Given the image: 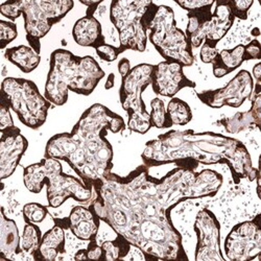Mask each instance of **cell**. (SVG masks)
Listing matches in <instances>:
<instances>
[{"label":"cell","mask_w":261,"mask_h":261,"mask_svg":"<svg viewBox=\"0 0 261 261\" xmlns=\"http://www.w3.org/2000/svg\"><path fill=\"white\" fill-rule=\"evenodd\" d=\"M223 183V176L213 169L177 166L155 178L142 164L124 177L111 171L96 181L89 207L116 234L141 250L145 259L187 260L171 211L188 200L214 197Z\"/></svg>","instance_id":"cell-1"},{"label":"cell","mask_w":261,"mask_h":261,"mask_svg":"<svg viewBox=\"0 0 261 261\" xmlns=\"http://www.w3.org/2000/svg\"><path fill=\"white\" fill-rule=\"evenodd\" d=\"M141 158L147 167L176 164L178 167L195 170L200 164H225L235 184L244 179L255 181L259 172L241 140L214 132L197 133L193 129H171L149 140Z\"/></svg>","instance_id":"cell-2"},{"label":"cell","mask_w":261,"mask_h":261,"mask_svg":"<svg viewBox=\"0 0 261 261\" xmlns=\"http://www.w3.org/2000/svg\"><path fill=\"white\" fill-rule=\"evenodd\" d=\"M125 129L123 118L101 103H94L82 114L70 133L53 136L44 157L66 162L92 188L113 168V147L108 130L117 134Z\"/></svg>","instance_id":"cell-3"},{"label":"cell","mask_w":261,"mask_h":261,"mask_svg":"<svg viewBox=\"0 0 261 261\" xmlns=\"http://www.w3.org/2000/svg\"><path fill=\"white\" fill-rule=\"evenodd\" d=\"M103 77L105 71L93 57L56 49L50 56L44 96L60 107L67 102L69 91L84 96L92 94Z\"/></svg>","instance_id":"cell-4"},{"label":"cell","mask_w":261,"mask_h":261,"mask_svg":"<svg viewBox=\"0 0 261 261\" xmlns=\"http://www.w3.org/2000/svg\"><path fill=\"white\" fill-rule=\"evenodd\" d=\"M23 183L33 193H40L46 185L48 206L59 208L68 199L83 204H90L93 189L81 179L63 171L60 160L44 157L40 162L29 165L23 169Z\"/></svg>","instance_id":"cell-5"},{"label":"cell","mask_w":261,"mask_h":261,"mask_svg":"<svg viewBox=\"0 0 261 261\" xmlns=\"http://www.w3.org/2000/svg\"><path fill=\"white\" fill-rule=\"evenodd\" d=\"M74 7L72 0H13L0 5V14L11 21L23 16L27 40L40 54L41 39Z\"/></svg>","instance_id":"cell-6"},{"label":"cell","mask_w":261,"mask_h":261,"mask_svg":"<svg viewBox=\"0 0 261 261\" xmlns=\"http://www.w3.org/2000/svg\"><path fill=\"white\" fill-rule=\"evenodd\" d=\"M157 9L158 5L149 0H113L110 20L118 33L120 54L146 49L147 27Z\"/></svg>","instance_id":"cell-7"},{"label":"cell","mask_w":261,"mask_h":261,"mask_svg":"<svg viewBox=\"0 0 261 261\" xmlns=\"http://www.w3.org/2000/svg\"><path fill=\"white\" fill-rule=\"evenodd\" d=\"M147 39L165 61L179 63L183 67L193 65L192 47L185 33L177 27L170 7L158 6L147 27Z\"/></svg>","instance_id":"cell-8"},{"label":"cell","mask_w":261,"mask_h":261,"mask_svg":"<svg viewBox=\"0 0 261 261\" xmlns=\"http://www.w3.org/2000/svg\"><path fill=\"white\" fill-rule=\"evenodd\" d=\"M2 98L25 126L38 129L45 123L51 103L42 95L31 80L6 77L2 84Z\"/></svg>","instance_id":"cell-9"},{"label":"cell","mask_w":261,"mask_h":261,"mask_svg":"<svg viewBox=\"0 0 261 261\" xmlns=\"http://www.w3.org/2000/svg\"><path fill=\"white\" fill-rule=\"evenodd\" d=\"M154 65L142 63L122 77L119 89V99L127 114V127L132 132L146 134L151 127L149 113L142 99V93L151 83Z\"/></svg>","instance_id":"cell-10"},{"label":"cell","mask_w":261,"mask_h":261,"mask_svg":"<svg viewBox=\"0 0 261 261\" xmlns=\"http://www.w3.org/2000/svg\"><path fill=\"white\" fill-rule=\"evenodd\" d=\"M224 251L231 261H249L259 257L261 252L260 214L252 221L235 225L225 239Z\"/></svg>","instance_id":"cell-11"},{"label":"cell","mask_w":261,"mask_h":261,"mask_svg":"<svg viewBox=\"0 0 261 261\" xmlns=\"http://www.w3.org/2000/svg\"><path fill=\"white\" fill-rule=\"evenodd\" d=\"M193 230L197 234V261H225L221 249V224L209 209H202L195 216Z\"/></svg>","instance_id":"cell-12"},{"label":"cell","mask_w":261,"mask_h":261,"mask_svg":"<svg viewBox=\"0 0 261 261\" xmlns=\"http://www.w3.org/2000/svg\"><path fill=\"white\" fill-rule=\"evenodd\" d=\"M254 90V80L248 70L239 71L225 87L214 90L198 92V98L212 109L225 106L239 108L251 98Z\"/></svg>","instance_id":"cell-13"},{"label":"cell","mask_w":261,"mask_h":261,"mask_svg":"<svg viewBox=\"0 0 261 261\" xmlns=\"http://www.w3.org/2000/svg\"><path fill=\"white\" fill-rule=\"evenodd\" d=\"M150 86L155 94L172 98L184 88H195L197 84L185 75L181 64L163 61L154 65Z\"/></svg>","instance_id":"cell-14"},{"label":"cell","mask_w":261,"mask_h":261,"mask_svg":"<svg viewBox=\"0 0 261 261\" xmlns=\"http://www.w3.org/2000/svg\"><path fill=\"white\" fill-rule=\"evenodd\" d=\"M29 147L28 139L16 125L2 130L0 139V179L10 178Z\"/></svg>","instance_id":"cell-15"},{"label":"cell","mask_w":261,"mask_h":261,"mask_svg":"<svg viewBox=\"0 0 261 261\" xmlns=\"http://www.w3.org/2000/svg\"><path fill=\"white\" fill-rule=\"evenodd\" d=\"M54 222L65 230H70L80 241L90 242L96 238L101 221L89 206H75L68 217L54 219Z\"/></svg>","instance_id":"cell-16"},{"label":"cell","mask_w":261,"mask_h":261,"mask_svg":"<svg viewBox=\"0 0 261 261\" xmlns=\"http://www.w3.org/2000/svg\"><path fill=\"white\" fill-rule=\"evenodd\" d=\"M233 16L227 0L215 2V10L207 27L205 43L216 47L219 42L228 34L234 23Z\"/></svg>","instance_id":"cell-17"},{"label":"cell","mask_w":261,"mask_h":261,"mask_svg":"<svg viewBox=\"0 0 261 261\" xmlns=\"http://www.w3.org/2000/svg\"><path fill=\"white\" fill-rule=\"evenodd\" d=\"M72 37L77 45L94 49L106 43L101 24L94 16L80 18L73 25Z\"/></svg>","instance_id":"cell-18"},{"label":"cell","mask_w":261,"mask_h":261,"mask_svg":"<svg viewBox=\"0 0 261 261\" xmlns=\"http://www.w3.org/2000/svg\"><path fill=\"white\" fill-rule=\"evenodd\" d=\"M21 236L15 221L9 219L5 213V208L2 207V217H0V259H14L21 250Z\"/></svg>","instance_id":"cell-19"},{"label":"cell","mask_w":261,"mask_h":261,"mask_svg":"<svg viewBox=\"0 0 261 261\" xmlns=\"http://www.w3.org/2000/svg\"><path fill=\"white\" fill-rule=\"evenodd\" d=\"M213 6H208L199 10L188 12V23L185 35L192 48H199L203 45L206 39L207 27L212 17Z\"/></svg>","instance_id":"cell-20"},{"label":"cell","mask_w":261,"mask_h":261,"mask_svg":"<svg viewBox=\"0 0 261 261\" xmlns=\"http://www.w3.org/2000/svg\"><path fill=\"white\" fill-rule=\"evenodd\" d=\"M65 229L56 225L42 236L40 246L34 253L35 260H56L60 254L65 253Z\"/></svg>","instance_id":"cell-21"},{"label":"cell","mask_w":261,"mask_h":261,"mask_svg":"<svg viewBox=\"0 0 261 261\" xmlns=\"http://www.w3.org/2000/svg\"><path fill=\"white\" fill-rule=\"evenodd\" d=\"M245 61V45L238 44L232 49H223L219 51L212 63L213 75L222 79L243 65Z\"/></svg>","instance_id":"cell-22"},{"label":"cell","mask_w":261,"mask_h":261,"mask_svg":"<svg viewBox=\"0 0 261 261\" xmlns=\"http://www.w3.org/2000/svg\"><path fill=\"white\" fill-rule=\"evenodd\" d=\"M6 59L14 64L23 73H31L41 62V56L31 46L19 45L8 48L5 51Z\"/></svg>","instance_id":"cell-23"},{"label":"cell","mask_w":261,"mask_h":261,"mask_svg":"<svg viewBox=\"0 0 261 261\" xmlns=\"http://www.w3.org/2000/svg\"><path fill=\"white\" fill-rule=\"evenodd\" d=\"M215 124L222 125L229 134H238L245 132L247 129L259 127L251 110L246 112H237L231 117L217 120Z\"/></svg>","instance_id":"cell-24"},{"label":"cell","mask_w":261,"mask_h":261,"mask_svg":"<svg viewBox=\"0 0 261 261\" xmlns=\"http://www.w3.org/2000/svg\"><path fill=\"white\" fill-rule=\"evenodd\" d=\"M166 112L172 125H186L192 119V112L189 105L178 97H172L168 105Z\"/></svg>","instance_id":"cell-25"},{"label":"cell","mask_w":261,"mask_h":261,"mask_svg":"<svg viewBox=\"0 0 261 261\" xmlns=\"http://www.w3.org/2000/svg\"><path fill=\"white\" fill-rule=\"evenodd\" d=\"M116 235L117 236L113 241H107L100 244L103 251L102 260L112 261L117 259H125L130 250H132L133 246L129 244V242H127L121 235Z\"/></svg>","instance_id":"cell-26"},{"label":"cell","mask_w":261,"mask_h":261,"mask_svg":"<svg viewBox=\"0 0 261 261\" xmlns=\"http://www.w3.org/2000/svg\"><path fill=\"white\" fill-rule=\"evenodd\" d=\"M42 239V232L37 224L27 223L23 228L22 235H21V250L22 253L34 255L38 250Z\"/></svg>","instance_id":"cell-27"},{"label":"cell","mask_w":261,"mask_h":261,"mask_svg":"<svg viewBox=\"0 0 261 261\" xmlns=\"http://www.w3.org/2000/svg\"><path fill=\"white\" fill-rule=\"evenodd\" d=\"M151 111L149 113V119L151 126L156 128H169L172 126V123L166 112V108L164 101L156 97L150 101Z\"/></svg>","instance_id":"cell-28"},{"label":"cell","mask_w":261,"mask_h":261,"mask_svg":"<svg viewBox=\"0 0 261 261\" xmlns=\"http://www.w3.org/2000/svg\"><path fill=\"white\" fill-rule=\"evenodd\" d=\"M25 223L39 224L45 220L48 214V208L40 203H28L22 209Z\"/></svg>","instance_id":"cell-29"},{"label":"cell","mask_w":261,"mask_h":261,"mask_svg":"<svg viewBox=\"0 0 261 261\" xmlns=\"http://www.w3.org/2000/svg\"><path fill=\"white\" fill-rule=\"evenodd\" d=\"M18 36L17 25L11 21H0V48L3 50Z\"/></svg>","instance_id":"cell-30"},{"label":"cell","mask_w":261,"mask_h":261,"mask_svg":"<svg viewBox=\"0 0 261 261\" xmlns=\"http://www.w3.org/2000/svg\"><path fill=\"white\" fill-rule=\"evenodd\" d=\"M231 9V12L235 18L241 20H247L249 11L254 5L253 0H227Z\"/></svg>","instance_id":"cell-31"},{"label":"cell","mask_w":261,"mask_h":261,"mask_svg":"<svg viewBox=\"0 0 261 261\" xmlns=\"http://www.w3.org/2000/svg\"><path fill=\"white\" fill-rule=\"evenodd\" d=\"M95 51L98 58L105 62H114L120 55V50L118 47L111 44H107V43L95 48Z\"/></svg>","instance_id":"cell-32"},{"label":"cell","mask_w":261,"mask_h":261,"mask_svg":"<svg viewBox=\"0 0 261 261\" xmlns=\"http://www.w3.org/2000/svg\"><path fill=\"white\" fill-rule=\"evenodd\" d=\"M176 4L181 7V9L191 12L208 6H213L215 5V2L214 0H177Z\"/></svg>","instance_id":"cell-33"},{"label":"cell","mask_w":261,"mask_h":261,"mask_svg":"<svg viewBox=\"0 0 261 261\" xmlns=\"http://www.w3.org/2000/svg\"><path fill=\"white\" fill-rule=\"evenodd\" d=\"M10 110L11 108L9 105L2 98V103H0V130H4L15 125Z\"/></svg>","instance_id":"cell-34"},{"label":"cell","mask_w":261,"mask_h":261,"mask_svg":"<svg viewBox=\"0 0 261 261\" xmlns=\"http://www.w3.org/2000/svg\"><path fill=\"white\" fill-rule=\"evenodd\" d=\"M261 59V45L258 40L251 41L245 45V61L260 60Z\"/></svg>","instance_id":"cell-35"},{"label":"cell","mask_w":261,"mask_h":261,"mask_svg":"<svg viewBox=\"0 0 261 261\" xmlns=\"http://www.w3.org/2000/svg\"><path fill=\"white\" fill-rule=\"evenodd\" d=\"M87 253V259H93V260H102L103 257V251L101 246L97 243L96 238L93 241L89 242L88 247L86 248Z\"/></svg>","instance_id":"cell-36"},{"label":"cell","mask_w":261,"mask_h":261,"mask_svg":"<svg viewBox=\"0 0 261 261\" xmlns=\"http://www.w3.org/2000/svg\"><path fill=\"white\" fill-rule=\"evenodd\" d=\"M217 54H219V50H217L216 47H212L205 42L203 43V45L201 47V51H200V58L203 63L212 64L214 59L216 58Z\"/></svg>","instance_id":"cell-37"},{"label":"cell","mask_w":261,"mask_h":261,"mask_svg":"<svg viewBox=\"0 0 261 261\" xmlns=\"http://www.w3.org/2000/svg\"><path fill=\"white\" fill-rule=\"evenodd\" d=\"M130 69H132L130 68V63L126 58H122L118 62V72L121 75V77H124L125 75H127Z\"/></svg>","instance_id":"cell-38"},{"label":"cell","mask_w":261,"mask_h":261,"mask_svg":"<svg viewBox=\"0 0 261 261\" xmlns=\"http://www.w3.org/2000/svg\"><path fill=\"white\" fill-rule=\"evenodd\" d=\"M254 82H261V63H257L253 67V75Z\"/></svg>","instance_id":"cell-39"},{"label":"cell","mask_w":261,"mask_h":261,"mask_svg":"<svg viewBox=\"0 0 261 261\" xmlns=\"http://www.w3.org/2000/svg\"><path fill=\"white\" fill-rule=\"evenodd\" d=\"M115 85V74L114 73H110L107 79V82H106V85H105V88L107 90L113 88Z\"/></svg>","instance_id":"cell-40"},{"label":"cell","mask_w":261,"mask_h":261,"mask_svg":"<svg viewBox=\"0 0 261 261\" xmlns=\"http://www.w3.org/2000/svg\"><path fill=\"white\" fill-rule=\"evenodd\" d=\"M74 259L76 260H85L87 259V253H86V249H81L79 250L75 255H74Z\"/></svg>","instance_id":"cell-41"},{"label":"cell","mask_w":261,"mask_h":261,"mask_svg":"<svg viewBox=\"0 0 261 261\" xmlns=\"http://www.w3.org/2000/svg\"><path fill=\"white\" fill-rule=\"evenodd\" d=\"M80 3L84 6H86L87 8H89V7H92V6L100 5L102 2H101V0H100V2H85V0H80Z\"/></svg>","instance_id":"cell-42"}]
</instances>
